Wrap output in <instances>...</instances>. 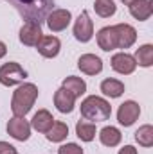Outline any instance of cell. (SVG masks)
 Masks as SVG:
<instances>
[{"label":"cell","instance_id":"1","mask_svg":"<svg viewBox=\"0 0 153 154\" xmlns=\"http://www.w3.org/2000/svg\"><path fill=\"white\" fill-rule=\"evenodd\" d=\"M5 2L13 5L24 20L36 22L41 25L49 16V13L54 9L56 0H5Z\"/></svg>","mask_w":153,"mask_h":154},{"label":"cell","instance_id":"2","mask_svg":"<svg viewBox=\"0 0 153 154\" xmlns=\"http://www.w3.org/2000/svg\"><path fill=\"white\" fill-rule=\"evenodd\" d=\"M38 97V88L33 82H25L20 84L16 88V91L13 93V100H11V111L15 116H25L31 108L34 106V100Z\"/></svg>","mask_w":153,"mask_h":154},{"label":"cell","instance_id":"3","mask_svg":"<svg viewBox=\"0 0 153 154\" xmlns=\"http://www.w3.org/2000/svg\"><path fill=\"white\" fill-rule=\"evenodd\" d=\"M110 115H112V106H110V102H106L101 97L90 95L81 102V116L85 120L103 122V120H108Z\"/></svg>","mask_w":153,"mask_h":154},{"label":"cell","instance_id":"4","mask_svg":"<svg viewBox=\"0 0 153 154\" xmlns=\"http://www.w3.org/2000/svg\"><path fill=\"white\" fill-rule=\"evenodd\" d=\"M25 77H27V72L18 63H5L0 66V82L4 86H16L24 82Z\"/></svg>","mask_w":153,"mask_h":154},{"label":"cell","instance_id":"5","mask_svg":"<svg viewBox=\"0 0 153 154\" xmlns=\"http://www.w3.org/2000/svg\"><path fill=\"white\" fill-rule=\"evenodd\" d=\"M70 20H72V14H70V11H67V9H52V11L49 13V16L45 18V22H47V25H49V29H50L52 32L65 31V29L69 27Z\"/></svg>","mask_w":153,"mask_h":154},{"label":"cell","instance_id":"6","mask_svg":"<svg viewBox=\"0 0 153 154\" xmlns=\"http://www.w3.org/2000/svg\"><path fill=\"white\" fill-rule=\"evenodd\" d=\"M74 36L81 43L90 41L92 36H94V23H92V20H90V16H88L86 11H83L77 16L76 23H74Z\"/></svg>","mask_w":153,"mask_h":154},{"label":"cell","instance_id":"7","mask_svg":"<svg viewBox=\"0 0 153 154\" xmlns=\"http://www.w3.org/2000/svg\"><path fill=\"white\" fill-rule=\"evenodd\" d=\"M7 133L18 142H25L31 136V124L24 116H15L7 122Z\"/></svg>","mask_w":153,"mask_h":154},{"label":"cell","instance_id":"8","mask_svg":"<svg viewBox=\"0 0 153 154\" xmlns=\"http://www.w3.org/2000/svg\"><path fill=\"white\" fill-rule=\"evenodd\" d=\"M139 115H141V108H139V104L133 102V100H126V102H122V104L119 106L117 120H119L121 125L130 127L132 124H135V120L139 118Z\"/></svg>","mask_w":153,"mask_h":154},{"label":"cell","instance_id":"9","mask_svg":"<svg viewBox=\"0 0 153 154\" xmlns=\"http://www.w3.org/2000/svg\"><path fill=\"white\" fill-rule=\"evenodd\" d=\"M41 36H43L41 25L36 22H25L20 29V41L27 47H36Z\"/></svg>","mask_w":153,"mask_h":154},{"label":"cell","instance_id":"10","mask_svg":"<svg viewBox=\"0 0 153 154\" xmlns=\"http://www.w3.org/2000/svg\"><path fill=\"white\" fill-rule=\"evenodd\" d=\"M115 34H117V48H130L135 39H137V31L128 25V23H117L114 25Z\"/></svg>","mask_w":153,"mask_h":154},{"label":"cell","instance_id":"11","mask_svg":"<svg viewBox=\"0 0 153 154\" xmlns=\"http://www.w3.org/2000/svg\"><path fill=\"white\" fill-rule=\"evenodd\" d=\"M137 63L133 59V56L126 54V52H119L112 57V68H114L117 74H122V75H130L133 74Z\"/></svg>","mask_w":153,"mask_h":154},{"label":"cell","instance_id":"12","mask_svg":"<svg viewBox=\"0 0 153 154\" xmlns=\"http://www.w3.org/2000/svg\"><path fill=\"white\" fill-rule=\"evenodd\" d=\"M77 68L86 75H96L103 70V61L94 54H83L77 59Z\"/></svg>","mask_w":153,"mask_h":154},{"label":"cell","instance_id":"13","mask_svg":"<svg viewBox=\"0 0 153 154\" xmlns=\"http://www.w3.org/2000/svg\"><path fill=\"white\" fill-rule=\"evenodd\" d=\"M74 102H76V97L69 90H65L63 86L60 90H56V93H54V106L58 108L60 113H72Z\"/></svg>","mask_w":153,"mask_h":154},{"label":"cell","instance_id":"14","mask_svg":"<svg viewBox=\"0 0 153 154\" xmlns=\"http://www.w3.org/2000/svg\"><path fill=\"white\" fill-rule=\"evenodd\" d=\"M38 52L43 56V57H56L60 48H61V41L56 38V36H41V39L36 45Z\"/></svg>","mask_w":153,"mask_h":154},{"label":"cell","instance_id":"15","mask_svg":"<svg viewBox=\"0 0 153 154\" xmlns=\"http://www.w3.org/2000/svg\"><path fill=\"white\" fill-rule=\"evenodd\" d=\"M97 45L105 52H110V50L117 48V34H115L114 25L112 27H103L97 32Z\"/></svg>","mask_w":153,"mask_h":154},{"label":"cell","instance_id":"16","mask_svg":"<svg viewBox=\"0 0 153 154\" xmlns=\"http://www.w3.org/2000/svg\"><path fill=\"white\" fill-rule=\"evenodd\" d=\"M128 7H130L132 16H133L135 20H139V22L148 20L153 13L151 0H135V2H133L132 5H128Z\"/></svg>","mask_w":153,"mask_h":154},{"label":"cell","instance_id":"17","mask_svg":"<svg viewBox=\"0 0 153 154\" xmlns=\"http://www.w3.org/2000/svg\"><path fill=\"white\" fill-rule=\"evenodd\" d=\"M52 124H54V118L47 109H40L31 120V127H34L38 133H47L52 127Z\"/></svg>","mask_w":153,"mask_h":154},{"label":"cell","instance_id":"18","mask_svg":"<svg viewBox=\"0 0 153 154\" xmlns=\"http://www.w3.org/2000/svg\"><path fill=\"white\" fill-rule=\"evenodd\" d=\"M121 138H122L121 131H119L117 127H112V125H106V127H103V129L99 131V140H101V143L106 145V147H115V145H119Z\"/></svg>","mask_w":153,"mask_h":154},{"label":"cell","instance_id":"19","mask_svg":"<svg viewBox=\"0 0 153 154\" xmlns=\"http://www.w3.org/2000/svg\"><path fill=\"white\" fill-rule=\"evenodd\" d=\"M101 91L110 99H117L124 93V84L117 79H105L101 82Z\"/></svg>","mask_w":153,"mask_h":154},{"label":"cell","instance_id":"20","mask_svg":"<svg viewBox=\"0 0 153 154\" xmlns=\"http://www.w3.org/2000/svg\"><path fill=\"white\" fill-rule=\"evenodd\" d=\"M133 59H135V63H137V65H141V66H144V68L151 66V65H153V45L146 43V45L139 47V48L135 50Z\"/></svg>","mask_w":153,"mask_h":154},{"label":"cell","instance_id":"21","mask_svg":"<svg viewBox=\"0 0 153 154\" xmlns=\"http://www.w3.org/2000/svg\"><path fill=\"white\" fill-rule=\"evenodd\" d=\"M63 88L65 90H69L74 97H81L85 91H86V82L81 79V77H74V75H70V77H67L65 81H63Z\"/></svg>","mask_w":153,"mask_h":154},{"label":"cell","instance_id":"22","mask_svg":"<svg viewBox=\"0 0 153 154\" xmlns=\"http://www.w3.org/2000/svg\"><path fill=\"white\" fill-rule=\"evenodd\" d=\"M76 134L83 142H92L96 138V125L86 120H79L76 124Z\"/></svg>","mask_w":153,"mask_h":154},{"label":"cell","instance_id":"23","mask_svg":"<svg viewBox=\"0 0 153 154\" xmlns=\"http://www.w3.org/2000/svg\"><path fill=\"white\" fill-rule=\"evenodd\" d=\"M69 136V127L63 122H54L52 127L47 131V140L49 142H63Z\"/></svg>","mask_w":153,"mask_h":154},{"label":"cell","instance_id":"24","mask_svg":"<svg viewBox=\"0 0 153 154\" xmlns=\"http://www.w3.org/2000/svg\"><path fill=\"white\" fill-rule=\"evenodd\" d=\"M135 140H137V143L142 145V147H151L153 145V127L150 124L139 127V129L135 131Z\"/></svg>","mask_w":153,"mask_h":154},{"label":"cell","instance_id":"25","mask_svg":"<svg viewBox=\"0 0 153 154\" xmlns=\"http://www.w3.org/2000/svg\"><path fill=\"white\" fill-rule=\"evenodd\" d=\"M94 9H96V13L101 16V18H110L112 14H115V4L112 0H96V4H94Z\"/></svg>","mask_w":153,"mask_h":154},{"label":"cell","instance_id":"26","mask_svg":"<svg viewBox=\"0 0 153 154\" xmlns=\"http://www.w3.org/2000/svg\"><path fill=\"white\" fill-rule=\"evenodd\" d=\"M58 154H83V149L77 143H65L58 149Z\"/></svg>","mask_w":153,"mask_h":154},{"label":"cell","instance_id":"27","mask_svg":"<svg viewBox=\"0 0 153 154\" xmlns=\"http://www.w3.org/2000/svg\"><path fill=\"white\" fill-rule=\"evenodd\" d=\"M0 154H16V149L7 142H0Z\"/></svg>","mask_w":153,"mask_h":154},{"label":"cell","instance_id":"28","mask_svg":"<svg viewBox=\"0 0 153 154\" xmlns=\"http://www.w3.org/2000/svg\"><path fill=\"white\" fill-rule=\"evenodd\" d=\"M119 154H137V149L132 147V145H124V147L119 151Z\"/></svg>","mask_w":153,"mask_h":154},{"label":"cell","instance_id":"29","mask_svg":"<svg viewBox=\"0 0 153 154\" xmlns=\"http://www.w3.org/2000/svg\"><path fill=\"white\" fill-rule=\"evenodd\" d=\"M5 52H7V47H5V43H2V41H0V59L5 56Z\"/></svg>","mask_w":153,"mask_h":154},{"label":"cell","instance_id":"30","mask_svg":"<svg viewBox=\"0 0 153 154\" xmlns=\"http://www.w3.org/2000/svg\"><path fill=\"white\" fill-rule=\"evenodd\" d=\"M133 2H135V0H122V4H124V5H132Z\"/></svg>","mask_w":153,"mask_h":154},{"label":"cell","instance_id":"31","mask_svg":"<svg viewBox=\"0 0 153 154\" xmlns=\"http://www.w3.org/2000/svg\"><path fill=\"white\" fill-rule=\"evenodd\" d=\"M16 154H18V152H16Z\"/></svg>","mask_w":153,"mask_h":154}]
</instances>
